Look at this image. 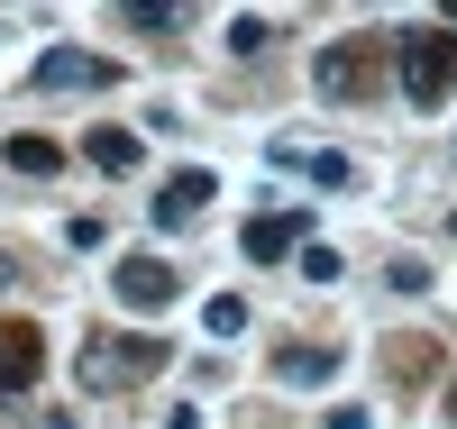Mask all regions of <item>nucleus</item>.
Segmentation results:
<instances>
[{
  "label": "nucleus",
  "mask_w": 457,
  "mask_h": 429,
  "mask_svg": "<svg viewBox=\"0 0 457 429\" xmlns=\"http://www.w3.org/2000/svg\"><path fill=\"white\" fill-rule=\"evenodd\" d=\"M302 284H338V247H312V238H302Z\"/></svg>",
  "instance_id": "4468645a"
},
{
  "label": "nucleus",
  "mask_w": 457,
  "mask_h": 429,
  "mask_svg": "<svg viewBox=\"0 0 457 429\" xmlns=\"http://www.w3.org/2000/svg\"><path fill=\"white\" fill-rule=\"evenodd\" d=\"M247 265H275V256H302V210H265V219H247Z\"/></svg>",
  "instance_id": "39448f33"
},
{
  "label": "nucleus",
  "mask_w": 457,
  "mask_h": 429,
  "mask_svg": "<svg viewBox=\"0 0 457 429\" xmlns=\"http://www.w3.org/2000/svg\"><path fill=\"white\" fill-rule=\"evenodd\" d=\"M110 293H120L129 310H165L174 301V265L165 256H120L110 265Z\"/></svg>",
  "instance_id": "20e7f679"
},
{
  "label": "nucleus",
  "mask_w": 457,
  "mask_h": 429,
  "mask_svg": "<svg viewBox=\"0 0 457 429\" xmlns=\"http://www.w3.org/2000/svg\"><path fill=\"white\" fill-rule=\"evenodd\" d=\"M329 429H375V411H366V402H338V411H329Z\"/></svg>",
  "instance_id": "dca6fc26"
},
{
  "label": "nucleus",
  "mask_w": 457,
  "mask_h": 429,
  "mask_svg": "<svg viewBox=\"0 0 457 429\" xmlns=\"http://www.w3.org/2000/svg\"><path fill=\"white\" fill-rule=\"evenodd\" d=\"M202 329H211V338H238V329H247V301H238V293H211V301H202Z\"/></svg>",
  "instance_id": "f8f14e48"
},
{
  "label": "nucleus",
  "mask_w": 457,
  "mask_h": 429,
  "mask_svg": "<svg viewBox=\"0 0 457 429\" xmlns=\"http://www.w3.org/2000/svg\"><path fill=\"white\" fill-rule=\"evenodd\" d=\"M448 420H457V393H448Z\"/></svg>",
  "instance_id": "a211bd4d"
},
{
  "label": "nucleus",
  "mask_w": 457,
  "mask_h": 429,
  "mask_svg": "<svg viewBox=\"0 0 457 429\" xmlns=\"http://www.w3.org/2000/svg\"><path fill=\"white\" fill-rule=\"evenodd\" d=\"M275 375H284V384H329V375H338V347H284Z\"/></svg>",
  "instance_id": "9d476101"
},
{
  "label": "nucleus",
  "mask_w": 457,
  "mask_h": 429,
  "mask_svg": "<svg viewBox=\"0 0 457 429\" xmlns=\"http://www.w3.org/2000/svg\"><path fill=\"white\" fill-rule=\"evenodd\" d=\"M366 55H375V46H329V55H320V73H312L320 101H357V92H366Z\"/></svg>",
  "instance_id": "0eeeda50"
},
{
  "label": "nucleus",
  "mask_w": 457,
  "mask_h": 429,
  "mask_svg": "<svg viewBox=\"0 0 457 429\" xmlns=\"http://www.w3.org/2000/svg\"><path fill=\"white\" fill-rule=\"evenodd\" d=\"M83 155H92L101 174H137V155H146V146H137V128H92Z\"/></svg>",
  "instance_id": "1a4fd4ad"
},
{
  "label": "nucleus",
  "mask_w": 457,
  "mask_h": 429,
  "mask_svg": "<svg viewBox=\"0 0 457 429\" xmlns=\"http://www.w3.org/2000/svg\"><path fill=\"white\" fill-rule=\"evenodd\" d=\"M10 165H19V174H55L64 146H46V137H10Z\"/></svg>",
  "instance_id": "ddd939ff"
},
{
  "label": "nucleus",
  "mask_w": 457,
  "mask_h": 429,
  "mask_svg": "<svg viewBox=\"0 0 457 429\" xmlns=\"http://www.w3.org/2000/svg\"><path fill=\"white\" fill-rule=\"evenodd\" d=\"M403 92L421 101V110L457 92V28H430V37H411V46H403Z\"/></svg>",
  "instance_id": "f03ea898"
},
{
  "label": "nucleus",
  "mask_w": 457,
  "mask_h": 429,
  "mask_svg": "<svg viewBox=\"0 0 457 429\" xmlns=\"http://www.w3.org/2000/svg\"><path fill=\"white\" fill-rule=\"evenodd\" d=\"M28 366H37V329H10V338H0V393H19Z\"/></svg>",
  "instance_id": "9b49d317"
},
{
  "label": "nucleus",
  "mask_w": 457,
  "mask_h": 429,
  "mask_svg": "<svg viewBox=\"0 0 457 429\" xmlns=\"http://www.w3.org/2000/svg\"><path fill=\"white\" fill-rule=\"evenodd\" d=\"M275 165H284V174H312L320 192H348V183H357V165H348L338 146H320V155H302V146H275Z\"/></svg>",
  "instance_id": "6e6552de"
},
{
  "label": "nucleus",
  "mask_w": 457,
  "mask_h": 429,
  "mask_svg": "<svg viewBox=\"0 0 457 429\" xmlns=\"http://www.w3.org/2000/svg\"><path fill=\"white\" fill-rule=\"evenodd\" d=\"M385 284H394V293H430V265H421V256H394Z\"/></svg>",
  "instance_id": "2eb2a0df"
},
{
  "label": "nucleus",
  "mask_w": 457,
  "mask_h": 429,
  "mask_svg": "<svg viewBox=\"0 0 457 429\" xmlns=\"http://www.w3.org/2000/svg\"><path fill=\"white\" fill-rule=\"evenodd\" d=\"M165 366L156 338H92L83 357H73V375H83V393H129V384H146Z\"/></svg>",
  "instance_id": "f257e3e1"
},
{
  "label": "nucleus",
  "mask_w": 457,
  "mask_h": 429,
  "mask_svg": "<svg viewBox=\"0 0 457 429\" xmlns=\"http://www.w3.org/2000/svg\"><path fill=\"white\" fill-rule=\"evenodd\" d=\"M165 429H202V411H193V402H174V411H165Z\"/></svg>",
  "instance_id": "f3484780"
},
{
  "label": "nucleus",
  "mask_w": 457,
  "mask_h": 429,
  "mask_svg": "<svg viewBox=\"0 0 457 429\" xmlns=\"http://www.w3.org/2000/svg\"><path fill=\"white\" fill-rule=\"evenodd\" d=\"M211 192H220V183H211V165H183V174L156 192V228H183V219H193V210L211 202Z\"/></svg>",
  "instance_id": "423d86ee"
},
{
  "label": "nucleus",
  "mask_w": 457,
  "mask_h": 429,
  "mask_svg": "<svg viewBox=\"0 0 457 429\" xmlns=\"http://www.w3.org/2000/svg\"><path fill=\"white\" fill-rule=\"evenodd\" d=\"M101 83H120V64L92 46H46L28 64V92H101Z\"/></svg>",
  "instance_id": "7ed1b4c3"
}]
</instances>
